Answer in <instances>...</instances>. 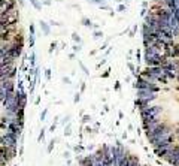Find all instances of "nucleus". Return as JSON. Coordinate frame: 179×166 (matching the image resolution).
Instances as JSON below:
<instances>
[{
	"label": "nucleus",
	"mask_w": 179,
	"mask_h": 166,
	"mask_svg": "<svg viewBox=\"0 0 179 166\" xmlns=\"http://www.w3.org/2000/svg\"><path fill=\"white\" fill-rule=\"evenodd\" d=\"M40 29L43 30L45 34H49V25H48L46 23H43V21H42V23H40Z\"/></svg>",
	"instance_id": "nucleus-8"
},
{
	"label": "nucleus",
	"mask_w": 179,
	"mask_h": 166,
	"mask_svg": "<svg viewBox=\"0 0 179 166\" xmlns=\"http://www.w3.org/2000/svg\"><path fill=\"white\" fill-rule=\"evenodd\" d=\"M23 48H24V45L23 43H16V42H12V47H11V49H9V52L8 54L11 56V57H14V58H18L21 54H23Z\"/></svg>",
	"instance_id": "nucleus-3"
},
{
	"label": "nucleus",
	"mask_w": 179,
	"mask_h": 166,
	"mask_svg": "<svg viewBox=\"0 0 179 166\" xmlns=\"http://www.w3.org/2000/svg\"><path fill=\"white\" fill-rule=\"evenodd\" d=\"M100 36H102V33H100V32H96V33H94V39H98Z\"/></svg>",
	"instance_id": "nucleus-24"
},
{
	"label": "nucleus",
	"mask_w": 179,
	"mask_h": 166,
	"mask_svg": "<svg viewBox=\"0 0 179 166\" xmlns=\"http://www.w3.org/2000/svg\"><path fill=\"white\" fill-rule=\"evenodd\" d=\"M136 96H137V99H143V100H146L148 103H152L154 100H157L158 93L152 91V90H146V88H143V90H137Z\"/></svg>",
	"instance_id": "nucleus-2"
},
{
	"label": "nucleus",
	"mask_w": 179,
	"mask_h": 166,
	"mask_svg": "<svg viewBox=\"0 0 179 166\" xmlns=\"http://www.w3.org/2000/svg\"><path fill=\"white\" fill-rule=\"evenodd\" d=\"M0 88H3L6 93H12V91H15V84H14V80H6V81H2V82H0Z\"/></svg>",
	"instance_id": "nucleus-5"
},
{
	"label": "nucleus",
	"mask_w": 179,
	"mask_h": 166,
	"mask_svg": "<svg viewBox=\"0 0 179 166\" xmlns=\"http://www.w3.org/2000/svg\"><path fill=\"white\" fill-rule=\"evenodd\" d=\"M15 96H16L18 106H20V108H25V105H27V94L21 88H18V90H15Z\"/></svg>",
	"instance_id": "nucleus-4"
},
{
	"label": "nucleus",
	"mask_w": 179,
	"mask_h": 166,
	"mask_svg": "<svg viewBox=\"0 0 179 166\" xmlns=\"http://www.w3.org/2000/svg\"><path fill=\"white\" fill-rule=\"evenodd\" d=\"M46 114H48V109H45V111L42 112V115H40V120H42V121L45 120V117H46Z\"/></svg>",
	"instance_id": "nucleus-20"
},
{
	"label": "nucleus",
	"mask_w": 179,
	"mask_h": 166,
	"mask_svg": "<svg viewBox=\"0 0 179 166\" xmlns=\"http://www.w3.org/2000/svg\"><path fill=\"white\" fill-rule=\"evenodd\" d=\"M6 96H8V93H6L3 88H0V103H2V102L6 99Z\"/></svg>",
	"instance_id": "nucleus-9"
},
{
	"label": "nucleus",
	"mask_w": 179,
	"mask_h": 166,
	"mask_svg": "<svg viewBox=\"0 0 179 166\" xmlns=\"http://www.w3.org/2000/svg\"><path fill=\"white\" fill-rule=\"evenodd\" d=\"M43 138H45V133H43V130H42L40 135H39V141H43Z\"/></svg>",
	"instance_id": "nucleus-25"
},
{
	"label": "nucleus",
	"mask_w": 179,
	"mask_h": 166,
	"mask_svg": "<svg viewBox=\"0 0 179 166\" xmlns=\"http://www.w3.org/2000/svg\"><path fill=\"white\" fill-rule=\"evenodd\" d=\"M88 2H90V3H96V5H100V6L103 5V0H88Z\"/></svg>",
	"instance_id": "nucleus-16"
},
{
	"label": "nucleus",
	"mask_w": 179,
	"mask_h": 166,
	"mask_svg": "<svg viewBox=\"0 0 179 166\" xmlns=\"http://www.w3.org/2000/svg\"><path fill=\"white\" fill-rule=\"evenodd\" d=\"M3 30H6V27H5V25H2V24H0V33H2Z\"/></svg>",
	"instance_id": "nucleus-29"
},
{
	"label": "nucleus",
	"mask_w": 179,
	"mask_h": 166,
	"mask_svg": "<svg viewBox=\"0 0 179 166\" xmlns=\"http://www.w3.org/2000/svg\"><path fill=\"white\" fill-rule=\"evenodd\" d=\"M93 162H94V156L90 154V156H85V157H81L79 166H93Z\"/></svg>",
	"instance_id": "nucleus-6"
},
{
	"label": "nucleus",
	"mask_w": 179,
	"mask_h": 166,
	"mask_svg": "<svg viewBox=\"0 0 179 166\" xmlns=\"http://www.w3.org/2000/svg\"><path fill=\"white\" fill-rule=\"evenodd\" d=\"M72 38H73V40L78 42V43L81 42V38H79V34H78V33H73V34H72Z\"/></svg>",
	"instance_id": "nucleus-14"
},
{
	"label": "nucleus",
	"mask_w": 179,
	"mask_h": 166,
	"mask_svg": "<svg viewBox=\"0 0 179 166\" xmlns=\"http://www.w3.org/2000/svg\"><path fill=\"white\" fill-rule=\"evenodd\" d=\"M73 51H75V52L81 51V45H79V43H78V45H75V47H73Z\"/></svg>",
	"instance_id": "nucleus-23"
},
{
	"label": "nucleus",
	"mask_w": 179,
	"mask_h": 166,
	"mask_svg": "<svg viewBox=\"0 0 179 166\" xmlns=\"http://www.w3.org/2000/svg\"><path fill=\"white\" fill-rule=\"evenodd\" d=\"M30 2H31V5L36 8V9H40V8H42V5L38 2V0H30Z\"/></svg>",
	"instance_id": "nucleus-11"
},
{
	"label": "nucleus",
	"mask_w": 179,
	"mask_h": 166,
	"mask_svg": "<svg viewBox=\"0 0 179 166\" xmlns=\"http://www.w3.org/2000/svg\"><path fill=\"white\" fill-rule=\"evenodd\" d=\"M78 102H79V93L75 94V103H78Z\"/></svg>",
	"instance_id": "nucleus-26"
},
{
	"label": "nucleus",
	"mask_w": 179,
	"mask_h": 166,
	"mask_svg": "<svg viewBox=\"0 0 179 166\" xmlns=\"http://www.w3.org/2000/svg\"><path fill=\"white\" fill-rule=\"evenodd\" d=\"M29 60H30V63L34 64V60H36V56H34V52H31V54L29 56Z\"/></svg>",
	"instance_id": "nucleus-15"
},
{
	"label": "nucleus",
	"mask_w": 179,
	"mask_h": 166,
	"mask_svg": "<svg viewBox=\"0 0 179 166\" xmlns=\"http://www.w3.org/2000/svg\"><path fill=\"white\" fill-rule=\"evenodd\" d=\"M55 142H57V139L54 138L52 141L49 142V145H48V153H51V151H52V148H54V144H55Z\"/></svg>",
	"instance_id": "nucleus-10"
},
{
	"label": "nucleus",
	"mask_w": 179,
	"mask_h": 166,
	"mask_svg": "<svg viewBox=\"0 0 179 166\" xmlns=\"http://www.w3.org/2000/svg\"><path fill=\"white\" fill-rule=\"evenodd\" d=\"M176 81L179 82V72H178V75H176Z\"/></svg>",
	"instance_id": "nucleus-31"
},
{
	"label": "nucleus",
	"mask_w": 179,
	"mask_h": 166,
	"mask_svg": "<svg viewBox=\"0 0 179 166\" xmlns=\"http://www.w3.org/2000/svg\"><path fill=\"white\" fill-rule=\"evenodd\" d=\"M82 24H84V25H87V27H91V25H93V24H91V21H90L88 18H82Z\"/></svg>",
	"instance_id": "nucleus-12"
},
{
	"label": "nucleus",
	"mask_w": 179,
	"mask_h": 166,
	"mask_svg": "<svg viewBox=\"0 0 179 166\" xmlns=\"http://www.w3.org/2000/svg\"><path fill=\"white\" fill-rule=\"evenodd\" d=\"M30 33H31V34H34V27H33L31 24H30Z\"/></svg>",
	"instance_id": "nucleus-28"
},
{
	"label": "nucleus",
	"mask_w": 179,
	"mask_h": 166,
	"mask_svg": "<svg viewBox=\"0 0 179 166\" xmlns=\"http://www.w3.org/2000/svg\"><path fill=\"white\" fill-rule=\"evenodd\" d=\"M90 120H91V118H90L88 115H84V118H82V123H88Z\"/></svg>",
	"instance_id": "nucleus-21"
},
{
	"label": "nucleus",
	"mask_w": 179,
	"mask_h": 166,
	"mask_svg": "<svg viewBox=\"0 0 179 166\" xmlns=\"http://www.w3.org/2000/svg\"><path fill=\"white\" fill-rule=\"evenodd\" d=\"M45 78H46V80H51V71H49V69L45 71Z\"/></svg>",
	"instance_id": "nucleus-19"
},
{
	"label": "nucleus",
	"mask_w": 179,
	"mask_h": 166,
	"mask_svg": "<svg viewBox=\"0 0 179 166\" xmlns=\"http://www.w3.org/2000/svg\"><path fill=\"white\" fill-rule=\"evenodd\" d=\"M11 47H12V42H0V57L8 54Z\"/></svg>",
	"instance_id": "nucleus-7"
},
{
	"label": "nucleus",
	"mask_w": 179,
	"mask_h": 166,
	"mask_svg": "<svg viewBox=\"0 0 179 166\" xmlns=\"http://www.w3.org/2000/svg\"><path fill=\"white\" fill-rule=\"evenodd\" d=\"M70 130H72V126L67 124V127H64V133H66V135H70V133H72Z\"/></svg>",
	"instance_id": "nucleus-17"
},
{
	"label": "nucleus",
	"mask_w": 179,
	"mask_h": 166,
	"mask_svg": "<svg viewBox=\"0 0 179 166\" xmlns=\"http://www.w3.org/2000/svg\"><path fill=\"white\" fill-rule=\"evenodd\" d=\"M175 133H176V141L179 142V130H178V132H175Z\"/></svg>",
	"instance_id": "nucleus-30"
},
{
	"label": "nucleus",
	"mask_w": 179,
	"mask_h": 166,
	"mask_svg": "<svg viewBox=\"0 0 179 166\" xmlns=\"http://www.w3.org/2000/svg\"><path fill=\"white\" fill-rule=\"evenodd\" d=\"M55 48H57V42H55V40H54V42L51 43V48H49V52H52V51H54V49H55Z\"/></svg>",
	"instance_id": "nucleus-18"
},
{
	"label": "nucleus",
	"mask_w": 179,
	"mask_h": 166,
	"mask_svg": "<svg viewBox=\"0 0 179 166\" xmlns=\"http://www.w3.org/2000/svg\"><path fill=\"white\" fill-rule=\"evenodd\" d=\"M164 56L167 58H179V43L176 40L170 42L164 48Z\"/></svg>",
	"instance_id": "nucleus-1"
},
{
	"label": "nucleus",
	"mask_w": 179,
	"mask_h": 166,
	"mask_svg": "<svg viewBox=\"0 0 179 166\" xmlns=\"http://www.w3.org/2000/svg\"><path fill=\"white\" fill-rule=\"evenodd\" d=\"M29 45H30V48L34 45V34H31V33H30V38H29Z\"/></svg>",
	"instance_id": "nucleus-13"
},
{
	"label": "nucleus",
	"mask_w": 179,
	"mask_h": 166,
	"mask_svg": "<svg viewBox=\"0 0 179 166\" xmlns=\"http://www.w3.org/2000/svg\"><path fill=\"white\" fill-rule=\"evenodd\" d=\"M75 151H76V153H81V151H82V147H81V145H76V147H75Z\"/></svg>",
	"instance_id": "nucleus-22"
},
{
	"label": "nucleus",
	"mask_w": 179,
	"mask_h": 166,
	"mask_svg": "<svg viewBox=\"0 0 179 166\" xmlns=\"http://www.w3.org/2000/svg\"><path fill=\"white\" fill-rule=\"evenodd\" d=\"M43 5H46V6H49V5H51V0H43Z\"/></svg>",
	"instance_id": "nucleus-27"
}]
</instances>
